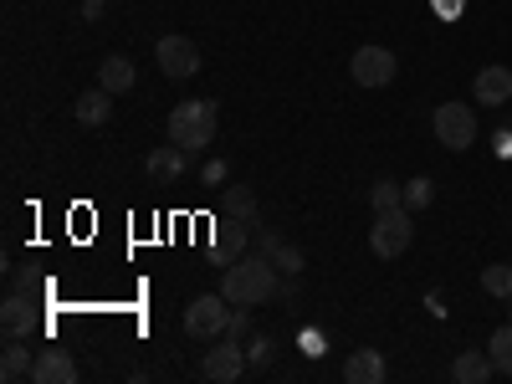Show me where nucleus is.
<instances>
[{"mask_svg":"<svg viewBox=\"0 0 512 384\" xmlns=\"http://www.w3.org/2000/svg\"><path fill=\"white\" fill-rule=\"evenodd\" d=\"M277 287H282V282H277V262H272V256H262V251L241 256V262L226 267V277H221L226 303H236V308H262V303H272Z\"/></svg>","mask_w":512,"mask_h":384,"instance_id":"nucleus-1","label":"nucleus"},{"mask_svg":"<svg viewBox=\"0 0 512 384\" xmlns=\"http://www.w3.org/2000/svg\"><path fill=\"white\" fill-rule=\"evenodd\" d=\"M216 123H221L216 103H205V98H185V103H175V113H169L164 134H169V144H180V149L200 154V149H210V139H216Z\"/></svg>","mask_w":512,"mask_h":384,"instance_id":"nucleus-2","label":"nucleus"},{"mask_svg":"<svg viewBox=\"0 0 512 384\" xmlns=\"http://www.w3.org/2000/svg\"><path fill=\"white\" fill-rule=\"evenodd\" d=\"M410 241H415L410 210H405V205H400V210H379L374 226H369V251L384 256V262H400V256L410 251Z\"/></svg>","mask_w":512,"mask_h":384,"instance_id":"nucleus-3","label":"nucleus"},{"mask_svg":"<svg viewBox=\"0 0 512 384\" xmlns=\"http://www.w3.org/2000/svg\"><path fill=\"white\" fill-rule=\"evenodd\" d=\"M226 323H231L226 292H205V297H195V303L185 308V333L200 338V344H216V338H226Z\"/></svg>","mask_w":512,"mask_h":384,"instance_id":"nucleus-4","label":"nucleus"},{"mask_svg":"<svg viewBox=\"0 0 512 384\" xmlns=\"http://www.w3.org/2000/svg\"><path fill=\"white\" fill-rule=\"evenodd\" d=\"M436 139H441L451 154L472 149V144H477V113H472V103H441V108H436Z\"/></svg>","mask_w":512,"mask_h":384,"instance_id":"nucleus-5","label":"nucleus"},{"mask_svg":"<svg viewBox=\"0 0 512 384\" xmlns=\"http://www.w3.org/2000/svg\"><path fill=\"white\" fill-rule=\"evenodd\" d=\"M395 72H400V62H395L390 47H359L354 62H349V77L359 82V88H390Z\"/></svg>","mask_w":512,"mask_h":384,"instance_id":"nucleus-6","label":"nucleus"},{"mask_svg":"<svg viewBox=\"0 0 512 384\" xmlns=\"http://www.w3.org/2000/svg\"><path fill=\"white\" fill-rule=\"evenodd\" d=\"M246 369H251V364H246V354H241L236 338H216V344L205 349V359H200V374H205L210 384H236Z\"/></svg>","mask_w":512,"mask_h":384,"instance_id":"nucleus-7","label":"nucleus"},{"mask_svg":"<svg viewBox=\"0 0 512 384\" xmlns=\"http://www.w3.org/2000/svg\"><path fill=\"white\" fill-rule=\"evenodd\" d=\"M154 62H159V72H164V77L185 82V77H195V72H200V47H195L190 36H159Z\"/></svg>","mask_w":512,"mask_h":384,"instance_id":"nucleus-8","label":"nucleus"},{"mask_svg":"<svg viewBox=\"0 0 512 384\" xmlns=\"http://www.w3.org/2000/svg\"><path fill=\"white\" fill-rule=\"evenodd\" d=\"M0 328H6V338H31V333H52L47 323H41V308L31 303V292H11L6 303H0Z\"/></svg>","mask_w":512,"mask_h":384,"instance_id":"nucleus-9","label":"nucleus"},{"mask_svg":"<svg viewBox=\"0 0 512 384\" xmlns=\"http://www.w3.org/2000/svg\"><path fill=\"white\" fill-rule=\"evenodd\" d=\"M31 379H36V384H77V359H72L67 349L47 344V349L36 354V369H31Z\"/></svg>","mask_w":512,"mask_h":384,"instance_id":"nucleus-10","label":"nucleus"},{"mask_svg":"<svg viewBox=\"0 0 512 384\" xmlns=\"http://www.w3.org/2000/svg\"><path fill=\"white\" fill-rule=\"evenodd\" d=\"M472 93L482 98V108H502L512 98V67H482L477 82H472Z\"/></svg>","mask_w":512,"mask_h":384,"instance_id":"nucleus-11","label":"nucleus"},{"mask_svg":"<svg viewBox=\"0 0 512 384\" xmlns=\"http://www.w3.org/2000/svg\"><path fill=\"white\" fill-rule=\"evenodd\" d=\"M144 169L154 180H185V169H190V149H180V144H164V149H154L149 159H144Z\"/></svg>","mask_w":512,"mask_h":384,"instance_id":"nucleus-12","label":"nucleus"},{"mask_svg":"<svg viewBox=\"0 0 512 384\" xmlns=\"http://www.w3.org/2000/svg\"><path fill=\"white\" fill-rule=\"evenodd\" d=\"M384 374H390V369H384V354L379 349H354L344 359V379L349 384H384Z\"/></svg>","mask_w":512,"mask_h":384,"instance_id":"nucleus-13","label":"nucleus"},{"mask_svg":"<svg viewBox=\"0 0 512 384\" xmlns=\"http://www.w3.org/2000/svg\"><path fill=\"white\" fill-rule=\"evenodd\" d=\"M72 113H77V123H82V128H103V123L113 118V93H108V88L82 93V98L72 103Z\"/></svg>","mask_w":512,"mask_h":384,"instance_id":"nucleus-14","label":"nucleus"},{"mask_svg":"<svg viewBox=\"0 0 512 384\" xmlns=\"http://www.w3.org/2000/svg\"><path fill=\"white\" fill-rule=\"evenodd\" d=\"M492 374H497L492 354H477V349L456 354V364H451V379H456V384H487Z\"/></svg>","mask_w":512,"mask_h":384,"instance_id":"nucleus-15","label":"nucleus"},{"mask_svg":"<svg viewBox=\"0 0 512 384\" xmlns=\"http://www.w3.org/2000/svg\"><path fill=\"white\" fill-rule=\"evenodd\" d=\"M134 82H139V72H134V62H128V57H103V67H98V88H108V93L118 98V93L134 88Z\"/></svg>","mask_w":512,"mask_h":384,"instance_id":"nucleus-16","label":"nucleus"},{"mask_svg":"<svg viewBox=\"0 0 512 384\" xmlns=\"http://www.w3.org/2000/svg\"><path fill=\"white\" fill-rule=\"evenodd\" d=\"M221 216H226V221H241V226H256V195H251L246 185L226 190V200H221Z\"/></svg>","mask_w":512,"mask_h":384,"instance_id":"nucleus-17","label":"nucleus"},{"mask_svg":"<svg viewBox=\"0 0 512 384\" xmlns=\"http://www.w3.org/2000/svg\"><path fill=\"white\" fill-rule=\"evenodd\" d=\"M405 205V185L400 180H374L369 185V210L379 216V210H400Z\"/></svg>","mask_w":512,"mask_h":384,"instance_id":"nucleus-18","label":"nucleus"},{"mask_svg":"<svg viewBox=\"0 0 512 384\" xmlns=\"http://www.w3.org/2000/svg\"><path fill=\"white\" fill-rule=\"evenodd\" d=\"M31 369H36V359L21 349V338H11L6 354H0V379H21V374H31Z\"/></svg>","mask_w":512,"mask_h":384,"instance_id":"nucleus-19","label":"nucleus"},{"mask_svg":"<svg viewBox=\"0 0 512 384\" xmlns=\"http://www.w3.org/2000/svg\"><path fill=\"white\" fill-rule=\"evenodd\" d=\"M272 359H277V338L272 333H251V349H246V364L262 374V369H272Z\"/></svg>","mask_w":512,"mask_h":384,"instance_id":"nucleus-20","label":"nucleus"},{"mask_svg":"<svg viewBox=\"0 0 512 384\" xmlns=\"http://www.w3.org/2000/svg\"><path fill=\"white\" fill-rule=\"evenodd\" d=\"M436 200V180L431 175H415V180H405V210L415 216V210H425Z\"/></svg>","mask_w":512,"mask_h":384,"instance_id":"nucleus-21","label":"nucleus"},{"mask_svg":"<svg viewBox=\"0 0 512 384\" xmlns=\"http://www.w3.org/2000/svg\"><path fill=\"white\" fill-rule=\"evenodd\" d=\"M487 354H492L497 374H512V323H502V328L492 333V344H487Z\"/></svg>","mask_w":512,"mask_h":384,"instance_id":"nucleus-22","label":"nucleus"},{"mask_svg":"<svg viewBox=\"0 0 512 384\" xmlns=\"http://www.w3.org/2000/svg\"><path fill=\"white\" fill-rule=\"evenodd\" d=\"M482 292H492V297H512V267H507V262H492V267L482 272Z\"/></svg>","mask_w":512,"mask_h":384,"instance_id":"nucleus-23","label":"nucleus"},{"mask_svg":"<svg viewBox=\"0 0 512 384\" xmlns=\"http://www.w3.org/2000/svg\"><path fill=\"white\" fill-rule=\"evenodd\" d=\"M272 262H277V272H282V277H287V272H297V277H303V267H308V256L297 251V246H287V241H282V246L272 251Z\"/></svg>","mask_w":512,"mask_h":384,"instance_id":"nucleus-24","label":"nucleus"},{"mask_svg":"<svg viewBox=\"0 0 512 384\" xmlns=\"http://www.w3.org/2000/svg\"><path fill=\"white\" fill-rule=\"evenodd\" d=\"M200 185H210V190H221V185H226V159H210V164L200 169Z\"/></svg>","mask_w":512,"mask_h":384,"instance_id":"nucleus-25","label":"nucleus"},{"mask_svg":"<svg viewBox=\"0 0 512 384\" xmlns=\"http://www.w3.org/2000/svg\"><path fill=\"white\" fill-rule=\"evenodd\" d=\"M11 292H36V272L31 267H11Z\"/></svg>","mask_w":512,"mask_h":384,"instance_id":"nucleus-26","label":"nucleus"},{"mask_svg":"<svg viewBox=\"0 0 512 384\" xmlns=\"http://www.w3.org/2000/svg\"><path fill=\"white\" fill-rule=\"evenodd\" d=\"M246 333H251V318H246V308H236L226 323V338H246Z\"/></svg>","mask_w":512,"mask_h":384,"instance_id":"nucleus-27","label":"nucleus"},{"mask_svg":"<svg viewBox=\"0 0 512 384\" xmlns=\"http://www.w3.org/2000/svg\"><path fill=\"white\" fill-rule=\"evenodd\" d=\"M297 344H303V354H323V349H328V338H323L318 328H308L303 338H297Z\"/></svg>","mask_w":512,"mask_h":384,"instance_id":"nucleus-28","label":"nucleus"},{"mask_svg":"<svg viewBox=\"0 0 512 384\" xmlns=\"http://www.w3.org/2000/svg\"><path fill=\"white\" fill-rule=\"evenodd\" d=\"M431 6H436V16H441V21H456V16L466 11V0H431Z\"/></svg>","mask_w":512,"mask_h":384,"instance_id":"nucleus-29","label":"nucleus"},{"mask_svg":"<svg viewBox=\"0 0 512 384\" xmlns=\"http://www.w3.org/2000/svg\"><path fill=\"white\" fill-rule=\"evenodd\" d=\"M277 297H282V303H297V297H303V282H297V272H287V282L277 287Z\"/></svg>","mask_w":512,"mask_h":384,"instance_id":"nucleus-30","label":"nucleus"},{"mask_svg":"<svg viewBox=\"0 0 512 384\" xmlns=\"http://www.w3.org/2000/svg\"><path fill=\"white\" fill-rule=\"evenodd\" d=\"M82 21H103V0H82Z\"/></svg>","mask_w":512,"mask_h":384,"instance_id":"nucleus-31","label":"nucleus"}]
</instances>
